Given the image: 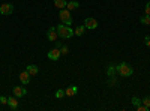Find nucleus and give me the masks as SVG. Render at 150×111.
<instances>
[{"label":"nucleus","instance_id":"18","mask_svg":"<svg viewBox=\"0 0 150 111\" xmlns=\"http://www.w3.org/2000/svg\"><path fill=\"white\" fill-rule=\"evenodd\" d=\"M143 102H141V99H140V98H137V96H134L132 98V105L137 108V107H138V105H141Z\"/></svg>","mask_w":150,"mask_h":111},{"label":"nucleus","instance_id":"11","mask_svg":"<svg viewBox=\"0 0 150 111\" xmlns=\"http://www.w3.org/2000/svg\"><path fill=\"white\" fill-rule=\"evenodd\" d=\"M8 105H9L11 110H17V108H18V101L15 99V96L8 98Z\"/></svg>","mask_w":150,"mask_h":111},{"label":"nucleus","instance_id":"7","mask_svg":"<svg viewBox=\"0 0 150 111\" xmlns=\"http://www.w3.org/2000/svg\"><path fill=\"white\" fill-rule=\"evenodd\" d=\"M47 38H48V41H53V42H56V41H57L59 35H57L56 27H51V29H48V30H47Z\"/></svg>","mask_w":150,"mask_h":111},{"label":"nucleus","instance_id":"19","mask_svg":"<svg viewBox=\"0 0 150 111\" xmlns=\"http://www.w3.org/2000/svg\"><path fill=\"white\" fill-rule=\"evenodd\" d=\"M63 96H66L63 89H60V90H57V92H56V98H57V99H60V98H63Z\"/></svg>","mask_w":150,"mask_h":111},{"label":"nucleus","instance_id":"6","mask_svg":"<svg viewBox=\"0 0 150 111\" xmlns=\"http://www.w3.org/2000/svg\"><path fill=\"white\" fill-rule=\"evenodd\" d=\"M12 90H14V96L15 98H23V96H26V93H27V89H24L23 86H15Z\"/></svg>","mask_w":150,"mask_h":111},{"label":"nucleus","instance_id":"25","mask_svg":"<svg viewBox=\"0 0 150 111\" xmlns=\"http://www.w3.org/2000/svg\"><path fill=\"white\" fill-rule=\"evenodd\" d=\"M62 45H63V44H62V42L56 41V48H59V50H60V47H62Z\"/></svg>","mask_w":150,"mask_h":111},{"label":"nucleus","instance_id":"4","mask_svg":"<svg viewBox=\"0 0 150 111\" xmlns=\"http://www.w3.org/2000/svg\"><path fill=\"white\" fill-rule=\"evenodd\" d=\"M14 12V5L12 3H3L0 6V14L2 15H11Z\"/></svg>","mask_w":150,"mask_h":111},{"label":"nucleus","instance_id":"20","mask_svg":"<svg viewBox=\"0 0 150 111\" xmlns=\"http://www.w3.org/2000/svg\"><path fill=\"white\" fill-rule=\"evenodd\" d=\"M60 53L63 54V56H66V54L69 53V48H68L66 45H62V47H60Z\"/></svg>","mask_w":150,"mask_h":111},{"label":"nucleus","instance_id":"14","mask_svg":"<svg viewBox=\"0 0 150 111\" xmlns=\"http://www.w3.org/2000/svg\"><path fill=\"white\" fill-rule=\"evenodd\" d=\"M78 8H80V3L75 2V0H74V2H69V3L66 5V9H68V11H74V9H78Z\"/></svg>","mask_w":150,"mask_h":111},{"label":"nucleus","instance_id":"17","mask_svg":"<svg viewBox=\"0 0 150 111\" xmlns=\"http://www.w3.org/2000/svg\"><path fill=\"white\" fill-rule=\"evenodd\" d=\"M140 23H141V24H146V26H149V24H150V15L141 17V18H140Z\"/></svg>","mask_w":150,"mask_h":111},{"label":"nucleus","instance_id":"9","mask_svg":"<svg viewBox=\"0 0 150 111\" xmlns=\"http://www.w3.org/2000/svg\"><path fill=\"white\" fill-rule=\"evenodd\" d=\"M30 77H32L30 74H29L27 71H24V72H21V74H20V77H18V78H20V81H21L24 86H26V84H29V83H30Z\"/></svg>","mask_w":150,"mask_h":111},{"label":"nucleus","instance_id":"8","mask_svg":"<svg viewBox=\"0 0 150 111\" xmlns=\"http://www.w3.org/2000/svg\"><path fill=\"white\" fill-rule=\"evenodd\" d=\"M48 59L50 60H59L60 59V56H62V53H60V50L59 48H53V50H50L48 51Z\"/></svg>","mask_w":150,"mask_h":111},{"label":"nucleus","instance_id":"12","mask_svg":"<svg viewBox=\"0 0 150 111\" xmlns=\"http://www.w3.org/2000/svg\"><path fill=\"white\" fill-rule=\"evenodd\" d=\"M27 72L30 74L32 77H35V75H38L39 69H38V66H36V65H27Z\"/></svg>","mask_w":150,"mask_h":111},{"label":"nucleus","instance_id":"24","mask_svg":"<svg viewBox=\"0 0 150 111\" xmlns=\"http://www.w3.org/2000/svg\"><path fill=\"white\" fill-rule=\"evenodd\" d=\"M144 44L150 48V36H146V38H144Z\"/></svg>","mask_w":150,"mask_h":111},{"label":"nucleus","instance_id":"10","mask_svg":"<svg viewBox=\"0 0 150 111\" xmlns=\"http://www.w3.org/2000/svg\"><path fill=\"white\" fill-rule=\"evenodd\" d=\"M77 93H78V87H77V86H69V87L65 90L66 96H75Z\"/></svg>","mask_w":150,"mask_h":111},{"label":"nucleus","instance_id":"21","mask_svg":"<svg viewBox=\"0 0 150 111\" xmlns=\"http://www.w3.org/2000/svg\"><path fill=\"white\" fill-rule=\"evenodd\" d=\"M141 102H143L146 107H149V108H150V96H146V98H144V99H143Z\"/></svg>","mask_w":150,"mask_h":111},{"label":"nucleus","instance_id":"22","mask_svg":"<svg viewBox=\"0 0 150 111\" xmlns=\"http://www.w3.org/2000/svg\"><path fill=\"white\" fill-rule=\"evenodd\" d=\"M144 11H146V15H150V2H147V5H146Z\"/></svg>","mask_w":150,"mask_h":111},{"label":"nucleus","instance_id":"3","mask_svg":"<svg viewBox=\"0 0 150 111\" xmlns=\"http://www.w3.org/2000/svg\"><path fill=\"white\" fill-rule=\"evenodd\" d=\"M59 18L62 20V23L66 24V26H71L72 24V17H71V12L65 8V9H60L59 12Z\"/></svg>","mask_w":150,"mask_h":111},{"label":"nucleus","instance_id":"13","mask_svg":"<svg viewBox=\"0 0 150 111\" xmlns=\"http://www.w3.org/2000/svg\"><path fill=\"white\" fill-rule=\"evenodd\" d=\"M84 32H86V26L83 24V26L75 27V30H74V35H77V36H83V35H84Z\"/></svg>","mask_w":150,"mask_h":111},{"label":"nucleus","instance_id":"23","mask_svg":"<svg viewBox=\"0 0 150 111\" xmlns=\"http://www.w3.org/2000/svg\"><path fill=\"white\" fill-rule=\"evenodd\" d=\"M0 104H3V105L8 104V98L6 96H0Z\"/></svg>","mask_w":150,"mask_h":111},{"label":"nucleus","instance_id":"16","mask_svg":"<svg viewBox=\"0 0 150 111\" xmlns=\"http://www.w3.org/2000/svg\"><path fill=\"white\" fill-rule=\"evenodd\" d=\"M114 74H117L116 66H108V69H107V75H108V77H114Z\"/></svg>","mask_w":150,"mask_h":111},{"label":"nucleus","instance_id":"1","mask_svg":"<svg viewBox=\"0 0 150 111\" xmlns=\"http://www.w3.org/2000/svg\"><path fill=\"white\" fill-rule=\"evenodd\" d=\"M57 30V35H59V38H63V39H69L74 36V29H71L69 26H66V24H59V26L56 27Z\"/></svg>","mask_w":150,"mask_h":111},{"label":"nucleus","instance_id":"2","mask_svg":"<svg viewBox=\"0 0 150 111\" xmlns=\"http://www.w3.org/2000/svg\"><path fill=\"white\" fill-rule=\"evenodd\" d=\"M116 69H117V74H119L120 77H131L132 74H134V69L128 63H120V65L116 66Z\"/></svg>","mask_w":150,"mask_h":111},{"label":"nucleus","instance_id":"5","mask_svg":"<svg viewBox=\"0 0 150 111\" xmlns=\"http://www.w3.org/2000/svg\"><path fill=\"white\" fill-rule=\"evenodd\" d=\"M84 26H86V29H90V30H95V29H98V26H99V23H98V20H95V18L89 17V18H86V21H84Z\"/></svg>","mask_w":150,"mask_h":111},{"label":"nucleus","instance_id":"15","mask_svg":"<svg viewBox=\"0 0 150 111\" xmlns=\"http://www.w3.org/2000/svg\"><path fill=\"white\" fill-rule=\"evenodd\" d=\"M54 5H56L59 9H65L66 5H68V2H66V0H54Z\"/></svg>","mask_w":150,"mask_h":111}]
</instances>
